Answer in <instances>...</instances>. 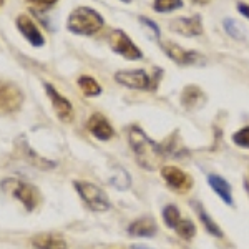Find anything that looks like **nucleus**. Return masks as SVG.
I'll list each match as a JSON object with an SVG mask.
<instances>
[{"label": "nucleus", "mask_w": 249, "mask_h": 249, "mask_svg": "<svg viewBox=\"0 0 249 249\" xmlns=\"http://www.w3.org/2000/svg\"><path fill=\"white\" fill-rule=\"evenodd\" d=\"M160 47L164 52V55L170 57L178 65H195L198 60H203L199 53H196L193 50H186V48L179 47L175 42H160Z\"/></svg>", "instance_id": "nucleus-9"}, {"label": "nucleus", "mask_w": 249, "mask_h": 249, "mask_svg": "<svg viewBox=\"0 0 249 249\" xmlns=\"http://www.w3.org/2000/svg\"><path fill=\"white\" fill-rule=\"evenodd\" d=\"M130 146L136 156V161L148 171H155L164 158V150L158 143L148 138V135L138 126H131L128 131Z\"/></svg>", "instance_id": "nucleus-1"}, {"label": "nucleus", "mask_w": 249, "mask_h": 249, "mask_svg": "<svg viewBox=\"0 0 249 249\" xmlns=\"http://www.w3.org/2000/svg\"><path fill=\"white\" fill-rule=\"evenodd\" d=\"M140 22H142L144 27H148V29L151 30L153 37H156V38L160 37V29H158V25H156L155 22H151V20H150V18H146V17H140Z\"/></svg>", "instance_id": "nucleus-27"}, {"label": "nucleus", "mask_w": 249, "mask_h": 249, "mask_svg": "<svg viewBox=\"0 0 249 249\" xmlns=\"http://www.w3.org/2000/svg\"><path fill=\"white\" fill-rule=\"evenodd\" d=\"M208 184L213 188V191L219 196L226 204H232V193H231V184L224 178H221L218 175H210L208 176Z\"/></svg>", "instance_id": "nucleus-18"}, {"label": "nucleus", "mask_w": 249, "mask_h": 249, "mask_svg": "<svg viewBox=\"0 0 249 249\" xmlns=\"http://www.w3.org/2000/svg\"><path fill=\"white\" fill-rule=\"evenodd\" d=\"M78 87L85 96H98L102 93L100 83L96 82L93 77H88V75H82V77L78 78Z\"/></svg>", "instance_id": "nucleus-20"}, {"label": "nucleus", "mask_w": 249, "mask_h": 249, "mask_svg": "<svg viewBox=\"0 0 249 249\" xmlns=\"http://www.w3.org/2000/svg\"><path fill=\"white\" fill-rule=\"evenodd\" d=\"M108 43H110L111 50L115 53L122 55L126 60H142L143 53L138 47L135 45L130 40L126 34L123 30H113L110 35H108Z\"/></svg>", "instance_id": "nucleus-6"}, {"label": "nucleus", "mask_w": 249, "mask_h": 249, "mask_svg": "<svg viewBox=\"0 0 249 249\" xmlns=\"http://www.w3.org/2000/svg\"><path fill=\"white\" fill-rule=\"evenodd\" d=\"M163 219H164V224H166V228H170V230H176V226H178L179 221H181L179 210L175 206V204H168V206H164Z\"/></svg>", "instance_id": "nucleus-22"}, {"label": "nucleus", "mask_w": 249, "mask_h": 249, "mask_svg": "<svg viewBox=\"0 0 249 249\" xmlns=\"http://www.w3.org/2000/svg\"><path fill=\"white\" fill-rule=\"evenodd\" d=\"M15 23H17L18 32L23 35V38H25L32 47L45 45V38H43V35L40 34L37 23H35L29 15H18L17 20H15Z\"/></svg>", "instance_id": "nucleus-12"}, {"label": "nucleus", "mask_w": 249, "mask_h": 249, "mask_svg": "<svg viewBox=\"0 0 249 249\" xmlns=\"http://www.w3.org/2000/svg\"><path fill=\"white\" fill-rule=\"evenodd\" d=\"M45 91H47V96L50 98V103H52V108L53 111L57 113L58 120L63 123H70L73 120V107L71 103L68 102V98H65L63 95H60L57 91V88L50 83H45Z\"/></svg>", "instance_id": "nucleus-8"}, {"label": "nucleus", "mask_w": 249, "mask_h": 249, "mask_svg": "<svg viewBox=\"0 0 249 249\" xmlns=\"http://www.w3.org/2000/svg\"><path fill=\"white\" fill-rule=\"evenodd\" d=\"M193 3H196V5H206V3H210L211 0H191Z\"/></svg>", "instance_id": "nucleus-30"}, {"label": "nucleus", "mask_w": 249, "mask_h": 249, "mask_svg": "<svg viewBox=\"0 0 249 249\" xmlns=\"http://www.w3.org/2000/svg\"><path fill=\"white\" fill-rule=\"evenodd\" d=\"M110 183L113 184L116 190L124 191L131 186V176L128 175V171L124 170V168L118 166L113 170V175H111V178H110Z\"/></svg>", "instance_id": "nucleus-21"}, {"label": "nucleus", "mask_w": 249, "mask_h": 249, "mask_svg": "<svg viewBox=\"0 0 249 249\" xmlns=\"http://www.w3.org/2000/svg\"><path fill=\"white\" fill-rule=\"evenodd\" d=\"M238 10L244 15V17H246V18L249 20V5H248V3L239 2V3H238Z\"/></svg>", "instance_id": "nucleus-29"}, {"label": "nucleus", "mask_w": 249, "mask_h": 249, "mask_svg": "<svg viewBox=\"0 0 249 249\" xmlns=\"http://www.w3.org/2000/svg\"><path fill=\"white\" fill-rule=\"evenodd\" d=\"M87 128L96 140H100V142H108V140H111L115 135V130L111 128L110 122L100 113H95L90 116V120L87 122Z\"/></svg>", "instance_id": "nucleus-13"}, {"label": "nucleus", "mask_w": 249, "mask_h": 249, "mask_svg": "<svg viewBox=\"0 0 249 249\" xmlns=\"http://www.w3.org/2000/svg\"><path fill=\"white\" fill-rule=\"evenodd\" d=\"M170 30L175 34H179L183 37H198L203 34V22L199 15H193V17H179L170 22Z\"/></svg>", "instance_id": "nucleus-11"}, {"label": "nucleus", "mask_w": 249, "mask_h": 249, "mask_svg": "<svg viewBox=\"0 0 249 249\" xmlns=\"http://www.w3.org/2000/svg\"><path fill=\"white\" fill-rule=\"evenodd\" d=\"M176 232H178L179 238L183 239H193V236L196 234V226L195 223L190 219H181L179 221V224L176 226Z\"/></svg>", "instance_id": "nucleus-23"}, {"label": "nucleus", "mask_w": 249, "mask_h": 249, "mask_svg": "<svg viewBox=\"0 0 249 249\" xmlns=\"http://www.w3.org/2000/svg\"><path fill=\"white\" fill-rule=\"evenodd\" d=\"M223 25H224V29H226V32L231 35L232 38H238V40L244 38V32L241 30V27L238 25V22H234V20H231V18H226L223 22Z\"/></svg>", "instance_id": "nucleus-26"}, {"label": "nucleus", "mask_w": 249, "mask_h": 249, "mask_svg": "<svg viewBox=\"0 0 249 249\" xmlns=\"http://www.w3.org/2000/svg\"><path fill=\"white\" fill-rule=\"evenodd\" d=\"M73 186L78 191L80 198L87 203V206H90V210L93 211L110 210V199H108L107 193L102 188H98L96 184L88 181H75Z\"/></svg>", "instance_id": "nucleus-4"}, {"label": "nucleus", "mask_w": 249, "mask_h": 249, "mask_svg": "<svg viewBox=\"0 0 249 249\" xmlns=\"http://www.w3.org/2000/svg\"><path fill=\"white\" fill-rule=\"evenodd\" d=\"M3 188H7L9 193L15 196L20 203H23V206L29 211L34 210L38 203V191L35 186L25 183V181H18V179H5L3 181Z\"/></svg>", "instance_id": "nucleus-7"}, {"label": "nucleus", "mask_w": 249, "mask_h": 249, "mask_svg": "<svg viewBox=\"0 0 249 249\" xmlns=\"http://www.w3.org/2000/svg\"><path fill=\"white\" fill-rule=\"evenodd\" d=\"M35 249H68L65 239L57 234H37L32 238Z\"/></svg>", "instance_id": "nucleus-17"}, {"label": "nucleus", "mask_w": 249, "mask_h": 249, "mask_svg": "<svg viewBox=\"0 0 249 249\" xmlns=\"http://www.w3.org/2000/svg\"><path fill=\"white\" fill-rule=\"evenodd\" d=\"M161 176H163L164 181H166L168 186L178 193H188L193 186L191 176L176 166H163Z\"/></svg>", "instance_id": "nucleus-10"}, {"label": "nucleus", "mask_w": 249, "mask_h": 249, "mask_svg": "<svg viewBox=\"0 0 249 249\" xmlns=\"http://www.w3.org/2000/svg\"><path fill=\"white\" fill-rule=\"evenodd\" d=\"M122 2H124V3H130V2H131V0H122Z\"/></svg>", "instance_id": "nucleus-32"}, {"label": "nucleus", "mask_w": 249, "mask_h": 249, "mask_svg": "<svg viewBox=\"0 0 249 249\" xmlns=\"http://www.w3.org/2000/svg\"><path fill=\"white\" fill-rule=\"evenodd\" d=\"M23 105L22 90L12 82L0 80V116H7L17 111Z\"/></svg>", "instance_id": "nucleus-5"}, {"label": "nucleus", "mask_w": 249, "mask_h": 249, "mask_svg": "<svg viewBox=\"0 0 249 249\" xmlns=\"http://www.w3.org/2000/svg\"><path fill=\"white\" fill-rule=\"evenodd\" d=\"M155 10L160 12V14H164V12H171L175 9H181L183 7V0H155L153 3Z\"/></svg>", "instance_id": "nucleus-24"}, {"label": "nucleus", "mask_w": 249, "mask_h": 249, "mask_svg": "<svg viewBox=\"0 0 249 249\" xmlns=\"http://www.w3.org/2000/svg\"><path fill=\"white\" fill-rule=\"evenodd\" d=\"M17 150L20 151L22 158H25L29 163H32L34 166H37L38 170H50V168L55 166V161H50V160H47V158H43V156H40L38 153H35V151L30 148V144L27 143L25 138L17 140Z\"/></svg>", "instance_id": "nucleus-14"}, {"label": "nucleus", "mask_w": 249, "mask_h": 249, "mask_svg": "<svg viewBox=\"0 0 249 249\" xmlns=\"http://www.w3.org/2000/svg\"><path fill=\"white\" fill-rule=\"evenodd\" d=\"M29 2L35 3V5H38V7H43V9H48V7L53 5L57 0H29Z\"/></svg>", "instance_id": "nucleus-28"}, {"label": "nucleus", "mask_w": 249, "mask_h": 249, "mask_svg": "<svg viewBox=\"0 0 249 249\" xmlns=\"http://www.w3.org/2000/svg\"><path fill=\"white\" fill-rule=\"evenodd\" d=\"M3 5V0H0V7H2Z\"/></svg>", "instance_id": "nucleus-33"}, {"label": "nucleus", "mask_w": 249, "mask_h": 249, "mask_svg": "<svg viewBox=\"0 0 249 249\" xmlns=\"http://www.w3.org/2000/svg\"><path fill=\"white\" fill-rule=\"evenodd\" d=\"M161 73L163 71L158 70L153 77H148L144 70H120L115 73V80L120 85L133 90H156Z\"/></svg>", "instance_id": "nucleus-3"}, {"label": "nucleus", "mask_w": 249, "mask_h": 249, "mask_svg": "<svg viewBox=\"0 0 249 249\" xmlns=\"http://www.w3.org/2000/svg\"><path fill=\"white\" fill-rule=\"evenodd\" d=\"M206 102V95L203 93V90L196 85H188L181 93V103L188 110H196L201 108L203 103Z\"/></svg>", "instance_id": "nucleus-16"}, {"label": "nucleus", "mask_w": 249, "mask_h": 249, "mask_svg": "<svg viewBox=\"0 0 249 249\" xmlns=\"http://www.w3.org/2000/svg\"><path fill=\"white\" fill-rule=\"evenodd\" d=\"M128 234L136 236V238H153L156 234V223L153 218H140L135 219L133 223H130V226L126 228Z\"/></svg>", "instance_id": "nucleus-15"}, {"label": "nucleus", "mask_w": 249, "mask_h": 249, "mask_svg": "<svg viewBox=\"0 0 249 249\" xmlns=\"http://www.w3.org/2000/svg\"><path fill=\"white\" fill-rule=\"evenodd\" d=\"M131 249H151V248L143 246V244H133V246H131Z\"/></svg>", "instance_id": "nucleus-31"}, {"label": "nucleus", "mask_w": 249, "mask_h": 249, "mask_svg": "<svg viewBox=\"0 0 249 249\" xmlns=\"http://www.w3.org/2000/svg\"><path fill=\"white\" fill-rule=\"evenodd\" d=\"M191 204L195 206L196 213H198V218H199V221H201V224L204 226V230L210 232L211 236H214V238H223V236H224L223 230H221L218 224L214 223V219H213L211 216L208 214L206 211H204L203 204L199 203V201H191Z\"/></svg>", "instance_id": "nucleus-19"}, {"label": "nucleus", "mask_w": 249, "mask_h": 249, "mask_svg": "<svg viewBox=\"0 0 249 249\" xmlns=\"http://www.w3.org/2000/svg\"><path fill=\"white\" fill-rule=\"evenodd\" d=\"M232 143L238 144L239 148L249 150V126H244V128H241L239 131H236V133L232 135Z\"/></svg>", "instance_id": "nucleus-25"}, {"label": "nucleus", "mask_w": 249, "mask_h": 249, "mask_svg": "<svg viewBox=\"0 0 249 249\" xmlns=\"http://www.w3.org/2000/svg\"><path fill=\"white\" fill-rule=\"evenodd\" d=\"M105 25V18L91 7H77L67 20V29L75 35L91 37Z\"/></svg>", "instance_id": "nucleus-2"}]
</instances>
